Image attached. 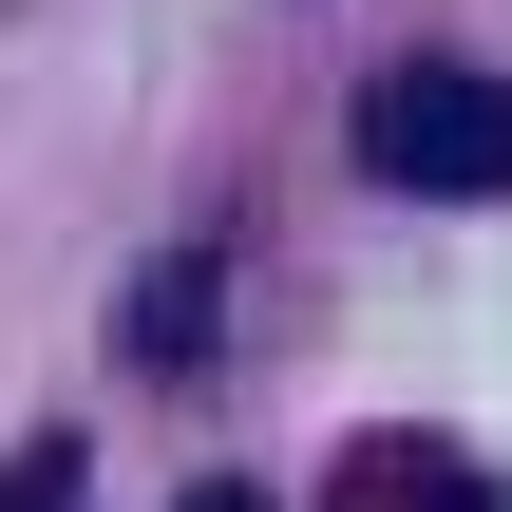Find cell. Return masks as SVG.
Returning a JSON list of instances; mask_svg holds the SVG:
<instances>
[{
  "mask_svg": "<svg viewBox=\"0 0 512 512\" xmlns=\"http://www.w3.org/2000/svg\"><path fill=\"white\" fill-rule=\"evenodd\" d=\"M361 171L380 190H512V95L475 57H380L361 76Z\"/></svg>",
  "mask_w": 512,
  "mask_h": 512,
  "instance_id": "obj_1",
  "label": "cell"
},
{
  "mask_svg": "<svg viewBox=\"0 0 512 512\" xmlns=\"http://www.w3.org/2000/svg\"><path fill=\"white\" fill-rule=\"evenodd\" d=\"M0 512H76V437H19V475H0Z\"/></svg>",
  "mask_w": 512,
  "mask_h": 512,
  "instance_id": "obj_4",
  "label": "cell"
},
{
  "mask_svg": "<svg viewBox=\"0 0 512 512\" xmlns=\"http://www.w3.org/2000/svg\"><path fill=\"white\" fill-rule=\"evenodd\" d=\"M190 512H266V494H190Z\"/></svg>",
  "mask_w": 512,
  "mask_h": 512,
  "instance_id": "obj_5",
  "label": "cell"
},
{
  "mask_svg": "<svg viewBox=\"0 0 512 512\" xmlns=\"http://www.w3.org/2000/svg\"><path fill=\"white\" fill-rule=\"evenodd\" d=\"M133 342H152V361H190V342H209V266H152V304H133Z\"/></svg>",
  "mask_w": 512,
  "mask_h": 512,
  "instance_id": "obj_3",
  "label": "cell"
},
{
  "mask_svg": "<svg viewBox=\"0 0 512 512\" xmlns=\"http://www.w3.org/2000/svg\"><path fill=\"white\" fill-rule=\"evenodd\" d=\"M323 512H494V456H456V437H361Z\"/></svg>",
  "mask_w": 512,
  "mask_h": 512,
  "instance_id": "obj_2",
  "label": "cell"
}]
</instances>
